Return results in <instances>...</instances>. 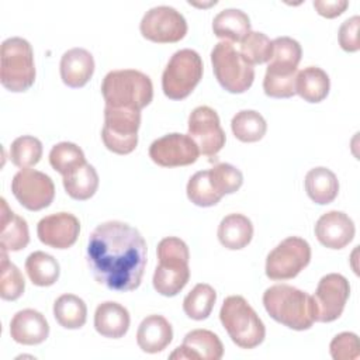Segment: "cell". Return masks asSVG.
Returning <instances> with one entry per match:
<instances>
[{
  "mask_svg": "<svg viewBox=\"0 0 360 360\" xmlns=\"http://www.w3.org/2000/svg\"><path fill=\"white\" fill-rule=\"evenodd\" d=\"M219 321L240 349H255L264 340V323L242 295H229L224 300Z\"/></svg>",
  "mask_w": 360,
  "mask_h": 360,
  "instance_id": "5b68a950",
  "label": "cell"
},
{
  "mask_svg": "<svg viewBox=\"0 0 360 360\" xmlns=\"http://www.w3.org/2000/svg\"><path fill=\"white\" fill-rule=\"evenodd\" d=\"M49 163L53 170L66 176L86 163L83 150L73 142H59L49 152Z\"/></svg>",
  "mask_w": 360,
  "mask_h": 360,
  "instance_id": "836d02e7",
  "label": "cell"
},
{
  "mask_svg": "<svg viewBox=\"0 0 360 360\" xmlns=\"http://www.w3.org/2000/svg\"><path fill=\"white\" fill-rule=\"evenodd\" d=\"M329 76L318 66H308L297 73L295 93L308 103H321L329 94Z\"/></svg>",
  "mask_w": 360,
  "mask_h": 360,
  "instance_id": "4316f807",
  "label": "cell"
},
{
  "mask_svg": "<svg viewBox=\"0 0 360 360\" xmlns=\"http://www.w3.org/2000/svg\"><path fill=\"white\" fill-rule=\"evenodd\" d=\"M25 280L18 267L8 260L7 250L1 249L0 262V297L6 301H14L22 295Z\"/></svg>",
  "mask_w": 360,
  "mask_h": 360,
  "instance_id": "d590c367",
  "label": "cell"
},
{
  "mask_svg": "<svg viewBox=\"0 0 360 360\" xmlns=\"http://www.w3.org/2000/svg\"><path fill=\"white\" fill-rule=\"evenodd\" d=\"M173 339L170 322L162 315H149L142 319L136 330V343L145 353H159L165 350Z\"/></svg>",
  "mask_w": 360,
  "mask_h": 360,
  "instance_id": "44dd1931",
  "label": "cell"
},
{
  "mask_svg": "<svg viewBox=\"0 0 360 360\" xmlns=\"http://www.w3.org/2000/svg\"><path fill=\"white\" fill-rule=\"evenodd\" d=\"M360 17L353 15L345 20L339 28V45L346 52H357L360 49L359 41Z\"/></svg>",
  "mask_w": 360,
  "mask_h": 360,
  "instance_id": "b9f144b4",
  "label": "cell"
},
{
  "mask_svg": "<svg viewBox=\"0 0 360 360\" xmlns=\"http://www.w3.org/2000/svg\"><path fill=\"white\" fill-rule=\"evenodd\" d=\"M34 51L31 44L21 37H11L1 44L0 82L10 91L21 93L35 82Z\"/></svg>",
  "mask_w": 360,
  "mask_h": 360,
  "instance_id": "8992f818",
  "label": "cell"
},
{
  "mask_svg": "<svg viewBox=\"0 0 360 360\" xmlns=\"http://www.w3.org/2000/svg\"><path fill=\"white\" fill-rule=\"evenodd\" d=\"M311 262V246L300 236L281 240L266 257V276L270 280H290Z\"/></svg>",
  "mask_w": 360,
  "mask_h": 360,
  "instance_id": "30bf717a",
  "label": "cell"
},
{
  "mask_svg": "<svg viewBox=\"0 0 360 360\" xmlns=\"http://www.w3.org/2000/svg\"><path fill=\"white\" fill-rule=\"evenodd\" d=\"M187 197L198 207H212L221 201V195L214 190L208 170H200L194 173L187 183Z\"/></svg>",
  "mask_w": 360,
  "mask_h": 360,
  "instance_id": "f35d334b",
  "label": "cell"
},
{
  "mask_svg": "<svg viewBox=\"0 0 360 360\" xmlns=\"http://www.w3.org/2000/svg\"><path fill=\"white\" fill-rule=\"evenodd\" d=\"M215 301V290L210 284L200 283L184 297L183 311L188 318L194 321H202L211 315Z\"/></svg>",
  "mask_w": 360,
  "mask_h": 360,
  "instance_id": "1f68e13d",
  "label": "cell"
},
{
  "mask_svg": "<svg viewBox=\"0 0 360 360\" xmlns=\"http://www.w3.org/2000/svg\"><path fill=\"white\" fill-rule=\"evenodd\" d=\"M239 53L252 66L269 62L273 55V41L263 32L250 31L240 41Z\"/></svg>",
  "mask_w": 360,
  "mask_h": 360,
  "instance_id": "8d00e7d4",
  "label": "cell"
},
{
  "mask_svg": "<svg viewBox=\"0 0 360 360\" xmlns=\"http://www.w3.org/2000/svg\"><path fill=\"white\" fill-rule=\"evenodd\" d=\"M297 69H283L267 65L263 79V90L266 96L273 98H288L295 93Z\"/></svg>",
  "mask_w": 360,
  "mask_h": 360,
  "instance_id": "d6a6232c",
  "label": "cell"
},
{
  "mask_svg": "<svg viewBox=\"0 0 360 360\" xmlns=\"http://www.w3.org/2000/svg\"><path fill=\"white\" fill-rule=\"evenodd\" d=\"M25 271L32 284L38 287H49L58 281L60 267L52 255L37 250L27 257Z\"/></svg>",
  "mask_w": 360,
  "mask_h": 360,
  "instance_id": "f1b7e54d",
  "label": "cell"
},
{
  "mask_svg": "<svg viewBox=\"0 0 360 360\" xmlns=\"http://www.w3.org/2000/svg\"><path fill=\"white\" fill-rule=\"evenodd\" d=\"M224 356V346L218 335L208 329H194L188 332L181 346L170 354V359L191 360H219Z\"/></svg>",
  "mask_w": 360,
  "mask_h": 360,
  "instance_id": "ac0fdd59",
  "label": "cell"
},
{
  "mask_svg": "<svg viewBox=\"0 0 360 360\" xmlns=\"http://www.w3.org/2000/svg\"><path fill=\"white\" fill-rule=\"evenodd\" d=\"M146 250V242L136 228L122 221H107L90 233L86 260L98 284L125 292L139 287Z\"/></svg>",
  "mask_w": 360,
  "mask_h": 360,
  "instance_id": "6da1fadb",
  "label": "cell"
},
{
  "mask_svg": "<svg viewBox=\"0 0 360 360\" xmlns=\"http://www.w3.org/2000/svg\"><path fill=\"white\" fill-rule=\"evenodd\" d=\"M101 93L108 107L145 108L153 98V84L148 75L135 69L108 72L101 83Z\"/></svg>",
  "mask_w": 360,
  "mask_h": 360,
  "instance_id": "277c9868",
  "label": "cell"
},
{
  "mask_svg": "<svg viewBox=\"0 0 360 360\" xmlns=\"http://www.w3.org/2000/svg\"><path fill=\"white\" fill-rule=\"evenodd\" d=\"M329 352L335 360H357L360 357L357 335L353 332H342L336 335L329 345Z\"/></svg>",
  "mask_w": 360,
  "mask_h": 360,
  "instance_id": "60d3db41",
  "label": "cell"
},
{
  "mask_svg": "<svg viewBox=\"0 0 360 360\" xmlns=\"http://www.w3.org/2000/svg\"><path fill=\"white\" fill-rule=\"evenodd\" d=\"M188 135L197 143L200 153L205 156H215L226 141L217 111L208 105H198L191 111Z\"/></svg>",
  "mask_w": 360,
  "mask_h": 360,
  "instance_id": "5bb4252c",
  "label": "cell"
},
{
  "mask_svg": "<svg viewBox=\"0 0 360 360\" xmlns=\"http://www.w3.org/2000/svg\"><path fill=\"white\" fill-rule=\"evenodd\" d=\"M304 184L308 197L319 205L332 202L339 193V181L336 174L323 166L311 169L305 174Z\"/></svg>",
  "mask_w": 360,
  "mask_h": 360,
  "instance_id": "d4e9b609",
  "label": "cell"
},
{
  "mask_svg": "<svg viewBox=\"0 0 360 360\" xmlns=\"http://www.w3.org/2000/svg\"><path fill=\"white\" fill-rule=\"evenodd\" d=\"M80 232L79 219L70 212H56L44 217L37 225L38 239L53 249H68L75 245Z\"/></svg>",
  "mask_w": 360,
  "mask_h": 360,
  "instance_id": "2e32d148",
  "label": "cell"
},
{
  "mask_svg": "<svg viewBox=\"0 0 360 360\" xmlns=\"http://www.w3.org/2000/svg\"><path fill=\"white\" fill-rule=\"evenodd\" d=\"M129 323L131 318L128 309L115 301L101 302L96 308L94 328L104 338H122L128 332Z\"/></svg>",
  "mask_w": 360,
  "mask_h": 360,
  "instance_id": "7402d4cb",
  "label": "cell"
},
{
  "mask_svg": "<svg viewBox=\"0 0 360 360\" xmlns=\"http://www.w3.org/2000/svg\"><path fill=\"white\" fill-rule=\"evenodd\" d=\"M202 70L204 66L198 52L188 48L174 52L162 75L165 96L172 100L186 98L200 83Z\"/></svg>",
  "mask_w": 360,
  "mask_h": 360,
  "instance_id": "ba28073f",
  "label": "cell"
},
{
  "mask_svg": "<svg viewBox=\"0 0 360 360\" xmlns=\"http://www.w3.org/2000/svg\"><path fill=\"white\" fill-rule=\"evenodd\" d=\"M263 305L276 322L294 330H307L315 322L312 295L288 284L269 287L263 292Z\"/></svg>",
  "mask_w": 360,
  "mask_h": 360,
  "instance_id": "7a4b0ae2",
  "label": "cell"
},
{
  "mask_svg": "<svg viewBox=\"0 0 360 360\" xmlns=\"http://www.w3.org/2000/svg\"><path fill=\"white\" fill-rule=\"evenodd\" d=\"M156 253L159 264L153 273V288L160 295L174 297L190 278L188 246L180 238L167 236L158 243Z\"/></svg>",
  "mask_w": 360,
  "mask_h": 360,
  "instance_id": "3957f363",
  "label": "cell"
},
{
  "mask_svg": "<svg viewBox=\"0 0 360 360\" xmlns=\"http://www.w3.org/2000/svg\"><path fill=\"white\" fill-rule=\"evenodd\" d=\"M59 72L68 87H83L94 73V58L84 48H72L62 55Z\"/></svg>",
  "mask_w": 360,
  "mask_h": 360,
  "instance_id": "ffe728a7",
  "label": "cell"
},
{
  "mask_svg": "<svg viewBox=\"0 0 360 360\" xmlns=\"http://www.w3.org/2000/svg\"><path fill=\"white\" fill-rule=\"evenodd\" d=\"M314 7L319 15L326 18H335L349 7V1L347 0H316L314 1Z\"/></svg>",
  "mask_w": 360,
  "mask_h": 360,
  "instance_id": "7bdbcfd3",
  "label": "cell"
},
{
  "mask_svg": "<svg viewBox=\"0 0 360 360\" xmlns=\"http://www.w3.org/2000/svg\"><path fill=\"white\" fill-rule=\"evenodd\" d=\"M53 316L65 329H80L87 319V307L80 297L62 294L53 302Z\"/></svg>",
  "mask_w": 360,
  "mask_h": 360,
  "instance_id": "f546056e",
  "label": "cell"
},
{
  "mask_svg": "<svg viewBox=\"0 0 360 360\" xmlns=\"http://www.w3.org/2000/svg\"><path fill=\"white\" fill-rule=\"evenodd\" d=\"M10 336L20 345H39L49 336V325L37 309H21L10 322Z\"/></svg>",
  "mask_w": 360,
  "mask_h": 360,
  "instance_id": "d6986e66",
  "label": "cell"
},
{
  "mask_svg": "<svg viewBox=\"0 0 360 360\" xmlns=\"http://www.w3.org/2000/svg\"><path fill=\"white\" fill-rule=\"evenodd\" d=\"M214 75L221 87L229 93H245L255 80V69L229 41H221L211 51Z\"/></svg>",
  "mask_w": 360,
  "mask_h": 360,
  "instance_id": "52a82bcc",
  "label": "cell"
},
{
  "mask_svg": "<svg viewBox=\"0 0 360 360\" xmlns=\"http://www.w3.org/2000/svg\"><path fill=\"white\" fill-rule=\"evenodd\" d=\"M218 240L229 250L246 248L253 238L252 221L243 214H229L218 225Z\"/></svg>",
  "mask_w": 360,
  "mask_h": 360,
  "instance_id": "cb8c5ba5",
  "label": "cell"
},
{
  "mask_svg": "<svg viewBox=\"0 0 360 360\" xmlns=\"http://www.w3.org/2000/svg\"><path fill=\"white\" fill-rule=\"evenodd\" d=\"M231 128L235 138L240 142H257L264 136L267 124L260 112L255 110H242L233 115Z\"/></svg>",
  "mask_w": 360,
  "mask_h": 360,
  "instance_id": "4dcf8cb0",
  "label": "cell"
},
{
  "mask_svg": "<svg viewBox=\"0 0 360 360\" xmlns=\"http://www.w3.org/2000/svg\"><path fill=\"white\" fill-rule=\"evenodd\" d=\"M42 158V143L38 138L22 135L15 138L10 146L11 163L20 169L35 166Z\"/></svg>",
  "mask_w": 360,
  "mask_h": 360,
  "instance_id": "e575fe53",
  "label": "cell"
},
{
  "mask_svg": "<svg viewBox=\"0 0 360 360\" xmlns=\"http://www.w3.org/2000/svg\"><path fill=\"white\" fill-rule=\"evenodd\" d=\"M0 201V248L7 252L22 250L30 242L27 221L13 212L4 198Z\"/></svg>",
  "mask_w": 360,
  "mask_h": 360,
  "instance_id": "603a6c76",
  "label": "cell"
},
{
  "mask_svg": "<svg viewBox=\"0 0 360 360\" xmlns=\"http://www.w3.org/2000/svg\"><path fill=\"white\" fill-rule=\"evenodd\" d=\"M349 295L350 285L345 276L339 273H329L323 276L312 295L316 312L315 321L332 322L338 319L345 309Z\"/></svg>",
  "mask_w": 360,
  "mask_h": 360,
  "instance_id": "4fadbf2b",
  "label": "cell"
},
{
  "mask_svg": "<svg viewBox=\"0 0 360 360\" xmlns=\"http://www.w3.org/2000/svg\"><path fill=\"white\" fill-rule=\"evenodd\" d=\"M143 38L158 44H173L187 34V21L180 11L170 6H158L148 10L139 24Z\"/></svg>",
  "mask_w": 360,
  "mask_h": 360,
  "instance_id": "8fae6325",
  "label": "cell"
},
{
  "mask_svg": "<svg viewBox=\"0 0 360 360\" xmlns=\"http://www.w3.org/2000/svg\"><path fill=\"white\" fill-rule=\"evenodd\" d=\"M354 222L342 211H329L319 217L315 224V236L325 248L343 249L354 238Z\"/></svg>",
  "mask_w": 360,
  "mask_h": 360,
  "instance_id": "e0dca14e",
  "label": "cell"
},
{
  "mask_svg": "<svg viewBox=\"0 0 360 360\" xmlns=\"http://www.w3.org/2000/svg\"><path fill=\"white\" fill-rule=\"evenodd\" d=\"M141 111L128 107L104 108V125L101 139L104 146L118 155L131 153L138 145Z\"/></svg>",
  "mask_w": 360,
  "mask_h": 360,
  "instance_id": "9c48e42d",
  "label": "cell"
},
{
  "mask_svg": "<svg viewBox=\"0 0 360 360\" xmlns=\"http://www.w3.org/2000/svg\"><path fill=\"white\" fill-rule=\"evenodd\" d=\"M301 56L302 49L298 41L291 37H277L273 39V55L269 65L283 69H297Z\"/></svg>",
  "mask_w": 360,
  "mask_h": 360,
  "instance_id": "ab89813d",
  "label": "cell"
},
{
  "mask_svg": "<svg viewBox=\"0 0 360 360\" xmlns=\"http://www.w3.org/2000/svg\"><path fill=\"white\" fill-rule=\"evenodd\" d=\"M11 191L24 208L39 211L53 201L55 184L48 174L39 170L21 169L11 180Z\"/></svg>",
  "mask_w": 360,
  "mask_h": 360,
  "instance_id": "7c38bea8",
  "label": "cell"
},
{
  "mask_svg": "<svg viewBox=\"0 0 360 360\" xmlns=\"http://www.w3.org/2000/svg\"><path fill=\"white\" fill-rule=\"evenodd\" d=\"M63 187L73 200L84 201L91 198L98 188V174L90 163H84L72 173L63 176Z\"/></svg>",
  "mask_w": 360,
  "mask_h": 360,
  "instance_id": "83f0119b",
  "label": "cell"
},
{
  "mask_svg": "<svg viewBox=\"0 0 360 360\" xmlns=\"http://www.w3.org/2000/svg\"><path fill=\"white\" fill-rule=\"evenodd\" d=\"M200 149L190 135L167 134L155 139L149 146V158L162 167H179L194 163Z\"/></svg>",
  "mask_w": 360,
  "mask_h": 360,
  "instance_id": "9a60e30c",
  "label": "cell"
},
{
  "mask_svg": "<svg viewBox=\"0 0 360 360\" xmlns=\"http://www.w3.org/2000/svg\"><path fill=\"white\" fill-rule=\"evenodd\" d=\"M208 176L214 190L221 197L238 191L243 184L242 172L231 163H217L208 169Z\"/></svg>",
  "mask_w": 360,
  "mask_h": 360,
  "instance_id": "74e56055",
  "label": "cell"
},
{
  "mask_svg": "<svg viewBox=\"0 0 360 360\" xmlns=\"http://www.w3.org/2000/svg\"><path fill=\"white\" fill-rule=\"evenodd\" d=\"M215 37L229 42H240L250 32L249 15L239 8H225L212 20Z\"/></svg>",
  "mask_w": 360,
  "mask_h": 360,
  "instance_id": "484cf974",
  "label": "cell"
}]
</instances>
